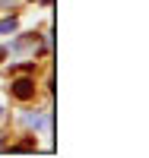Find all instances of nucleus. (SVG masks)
Segmentation results:
<instances>
[{
    "instance_id": "1",
    "label": "nucleus",
    "mask_w": 149,
    "mask_h": 158,
    "mask_svg": "<svg viewBox=\"0 0 149 158\" xmlns=\"http://www.w3.org/2000/svg\"><path fill=\"white\" fill-rule=\"evenodd\" d=\"M13 95H16L19 101L35 98V79H16V82H13Z\"/></svg>"
},
{
    "instance_id": "2",
    "label": "nucleus",
    "mask_w": 149,
    "mask_h": 158,
    "mask_svg": "<svg viewBox=\"0 0 149 158\" xmlns=\"http://www.w3.org/2000/svg\"><path fill=\"white\" fill-rule=\"evenodd\" d=\"M29 48H35V35H32V38H19L16 44H10L13 54H19V51H29Z\"/></svg>"
},
{
    "instance_id": "3",
    "label": "nucleus",
    "mask_w": 149,
    "mask_h": 158,
    "mask_svg": "<svg viewBox=\"0 0 149 158\" xmlns=\"http://www.w3.org/2000/svg\"><path fill=\"white\" fill-rule=\"evenodd\" d=\"M25 123L35 127V130H42V127L48 123V117H45V114H29V117H25Z\"/></svg>"
},
{
    "instance_id": "4",
    "label": "nucleus",
    "mask_w": 149,
    "mask_h": 158,
    "mask_svg": "<svg viewBox=\"0 0 149 158\" xmlns=\"http://www.w3.org/2000/svg\"><path fill=\"white\" fill-rule=\"evenodd\" d=\"M16 19H0V35H7V32H16Z\"/></svg>"
},
{
    "instance_id": "5",
    "label": "nucleus",
    "mask_w": 149,
    "mask_h": 158,
    "mask_svg": "<svg viewBox=\"0 0 149 158\" xmlns=\"http://www.w3.org/2000/svg\"><path fill=\"white\" fill-rule=\"evenodd\" d=\"M7 54H10V51H7V48H0V60H3V57H7Z\"/></svg>"
},
{
    "instance_id": "6",
    "label": "nucleus",
    "mask_w": 149,
    "mask_h": 158,
    "mask_svg": "<svg viewBox=\"0 0 149 158\" xmlns=\"http://www.w3.org/2000/svg\"><path fill=\"white\" fill-rule=\"evenodd\" d=\"M0 3H3V6H7V3H10V6H13V3H16V0H0Z\"/></svg>"
},
{
    "instance_id": "7",
    "label": "nucleus",
    "mask_w": 149,
    "mask_h": 158,
    "mask_svg": "<svg viewBox=\"0 0 149 158\" xmlns=\"http://www.w3.org/2000/svg\"><path fill=\"white\" fill-rule=\"evenodd\" d=\"M0 117H3V108H0Z\"/></svg>"
}]
</instances>
